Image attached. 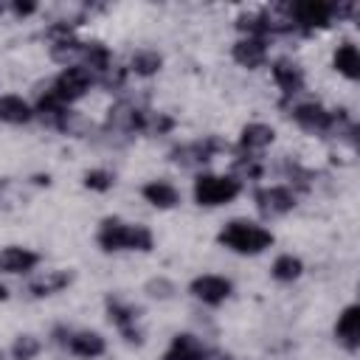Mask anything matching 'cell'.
Returning a JSON list of instances; mask_svg holds the SVG:
<instances>
[{"label": "cell", "instance_id": "1", "mask_svg": "<svg viewBox=\"0 0 360 360\" xmlns=\"http://www.w3.org/2000/svg\"><path fill=\"white\" fill-rule=\"evenodd\" d=\"M98 245L101 250L112 253V250H141V253H149L155 239H152V231L146 225H132V222H124L118 217H107L98 228Z\"/></svg>", "mask_w": 360, "mask_h": 360}, {"label": "cell", "instance_id": "2", "mask_svg": "<svg viewBox=\"0 0 360 360\" xmlns=\"http://www.w3.org/2000/svg\"><path fill=\"white\" fill-rule=\"evenodd\" d=\"M217 242L233 253H242V256H256L262 250H267L273 245V233L256 222H248V219H233L228 222L219 233H217Z\"/></svg>", "mask_w": 360, "mask_h": 360}, {"label": "cell", "instance_id": "3", "mask_svg": "<svg viewBox=\"0 0 360 360\" xmlns=\"http://www.w3.org/2000/svg\"><path fill=\"white\" fill-rule=\"evenodd\" d=\"M242 191V183L236 177H222V174H200L194 180V200L200 205H225L236 200Z\"/></svg>", "mask_w": 360, "mask_h": 360}, {"label": "cell", "instance_id": "4", "mask_svg": "<svg viewBox=\"0 0 360 360\" xmlns=\"http://www.w3.org/2000/svg\"><path fill=\"white\" fill-rule=\"evenodd\" d=\"M225 149H228V143H225V141H219V138L208 135V138H202V141L174 146V149L169 152V160H172V163H177V166H183V169H194V166H200V163H208L217 152H225Z\"/></svg>", "mask_w": 360, "mask_h": 360}, {"label": "cell", "instance_id": "5", "mask_svg": "<svg viewBox=\"0 0 360 360\" xmlns=\"http://www.w3.org/2000/svg\"><path fill=\"white\" fill-rule=\"evenodd\" d=\"M290 17H292V25L301 28V31H315V28H326L332 25V17H335V6L332 3H323V0H301V3H292L290 6Z\"/></svg>", "mask_w": 360, "mask_h": 360}, {"label": "cell", "instance_id": "6", "mask_svg": "<svg viewBox=\"0 0 360 360\" xmlns=\"http://www.w3.org/2000/svg\"><path fill=\"white\" fill-rule=\"evenodd\" d=\"M90 87H93V73H90L84 65H70V68H65V70L53 79V87H51V90H53L65 104H70V101L82 98Z\"/></svg>", "mask_w": 360, "mask_h": 360}, {"label": "cell", "instance_id": "7", "mask_svg": "<svg viewBox=\"0 0 360 360\" xmlns=\"http://www.w3.org/2000/svg\"><path fill=\"white\" fill-rule=\"evenodd\" d=\"M253 200L264 217H281V214H290L295 208V194L287 186H264L253 194Z\"/></svg>", "mask_w": 360, "mask_h": 360}, {"label": "cell", "instance_id": "8", "mask_svg": "<svg viewBox=\"0 0 360 360\" xmlns=\"http://www.w3.org/2000/svg\"><path fill=\"white\" fill-rule=\"evenodd\" d=\"M107 315L118 326V332L124 335L127 343H143V335L138 329V307L124 304L118 298H107Z\"/></svg>", "mask_w": 360, "mask_h": 360}, {"label": "cell", "instance_id": "9", "mask_svg": "<svg viewBox=\"0 0 360 360\" xmlns=\"http://www.w3.org/2000/svg\"><path fill=\"white\" fill-rule=\"evenodd\" d=\"M191 295L197 298V301H202V304H211V307H217V304H222L228 295H231V281L228 278H222V276H197L194 281H191Z\"/></svg>", "mask_w": 360, "mask_h": 360}, {"label": "cell", "instance_id": "10", "mask_svg": "<svg viewBox=\"0 0 360 360\" xmlns=\"http://www.w3.org/2000/svg\"><path fill=\"white\" fill-rule=\"evenodd\" d=\"M292 121L307 132H329L332 112L318 101H304V104L292 107Z\"/></svg>", "mask_w": 360, "mask_h": 360}, {"label": "cell", "instance_id": "11", "mask_svg": "<svg viewBox=\"0 0 360 360\" xmlns=\"http://www.w3.org/2000/svg\"><path fill=\"white\" fill-rule=\"evenodd\" d=\"M270 68H273V82L278 84V90L287 98L290 96H298L304 90V70L292 59H276Z\"/></svg>", "mask_w": 360, "mask_h": 360}, {"label": "cell", "instance_id": "12", "mask_svg": "<svg viewBox=\"0 0 360 360\" xmlns=\"http://www.w3.org/2000/svg\"><path fill=\"white\" fill-rule=\"evenodd\" d=\"M335 335H338V340H340L349 352H357V346H360V307H357V304H349V307L338 315Z\"/></svg>", "mask_w": 360, "mask_h": 360}, {"label": "cell", "instance_id": "13", "mask_svg": "<svg viewBox=\"0 0 360 360\" xmlns=\"http://www.w3.org/2000/svg\"><path fill=\"white\" fill-rule=\"evenodd\" d=\"M233 59L248 68V70H256L267 62V42L264 39H253V37H245L233 45Z\"/></svg>", "mask_w": 360, "mask_h": 360}, {"label": "cell", "instance_id": "14", "mask_svg": "<svg viewBox=\"0 0 360 360\" xmlns=\"http://www.w3.org/2000/svg\"><path fill=\"white\" fill-rule=\"evenodd\" d=\"M65 346L76 354V357H84V360H93V357H101L107 352V340L98 335V332H73Z\"/></svg>", "mask_w": 360, "mask_h": 360}, {"label": "cell", "instance_id": "15", "mask_svg": "<svg viewBox=\"0 0 360 360\" xmlns=\"http://www.w3.org/2000/svg\"><path fill=\"white\" fill-rule=\"evenodd\" d=\"M39 264V253L28 250V248H3L0 250V270L6 273H31Z\"/></svg>", "mask_w": 360, "mask_h": 360}, {"label": "cell", "instance_id": "16", "mask_svg": "<svg viewBox=\"0 0 360 360\" xmlns=\"http://www.w3.org/2000/svg\"><path fill=\"white\" fill-rule=\"evenodd\" d=\"M163 360H208V352L205 346L200 343V338L183 332V335H174L172 346L166 349Z\"/></svg>", "mask_w": 360, "mask_h": 360}, {"label": "cell", "instance_id": "17", "mask_svg": "<svg viewBox=\"0 0 360 360\" xmlns=\"http://www.w3.org/2000/svg\"><path fill=\"white\" fill-rule=\"evenodd\" d=\"M273 141H276V129H273L270 124H262V121L245 124L242 132H239V146H242L245 152H262V149H267Z\"/></svg>", "mask_w": 360, "mask_h": 360}, {"label": "cell", "instance_id": "18", "mask_svg": "<svg viewBox=\"0 0 360 360\" xmlns=\"http://www.w3.org/2000/svg\"><path fill=\"white\" fill-rule=\"evenodd\" d=\"M141 194H143V200L152 202L155 208H174V205L180 202V191H177L172 183H166V180H152V183H146V186L141 188Z\"/></svg>", "mask_w": 360, "mask_h": 360}, {"label": "cell", "instance_id": "19", "mask_svg": "<svg viewBox=\"0 0 360 360\" xmlns=\"http://www.w3.org/2000/svg\"><path fill=\"white\" fill-rule=\"evenodd\" d=\"M332 65H335V70L340 73V76H346V79H360V51H357V45L354 42H343V45H338V51H335V56H332Z\"/></svg>", "mask_w": 360, "mask_h": 360}, {"label": "cell", "instance_id": "20", "mask_svg": "<svg viewBox=\"0 0 360 360\" xmlns=\"http://www.w3.org/2000/svg\"><path fill=\"white\" fill-rule=\"evenodd\" d=\"M31 118H34V110L25 98L11 96V93L0 96V121L3 124H25Z\"/></svg>", "mask_w": 360, "mask_h": 360}, {"label": "cell", "instance_id": "21", "mask_svg": "<svg viewBox=\"0 0 360 360\" xmlns=\"http://www.w3.org/2000/svg\"><path fill=\"white\" fill-rule=\"evenodd\" d=\"M70 281H73V276H70L68 270H48V273H45V276H39L37 281H31L28 292H31L34 298H42V295H53V292L65 290Z\"/></svg>", "mask_w": 360, "mask_h": 360}, {"label": "cell", "instance_id": "22", "mask_svg": "<svg viewBox=\"0 0 360 360\" xmlns=\"http://www.w3.org/2000/svg\"><path fill=\"white\" fill-rule=\"evenodd\" d=\"M82 59H84V68L87 70H98V73H107L112 68V53L104 42H84V51H82Z\"/></svg>", "mask_w": 360, "mask_h": 360}, {"label": "cell", "instance_id": "23", "mask_svg": "<svg viewBox=\"0 0 360 360\" xmlns=\"http://www.w3.org/2000/svg\"><path fill=\"white\" fill-rule=\"evenodd\" d=\"M160 68H163V56L158 51H152V48H141L129 59V70L135 76H155Z\"/></svg>", "mask_w": 360, "mask_h": 360}, {"label": "cell", "instance_id": "24", "mask_svg": "<svg viewBox=\"0 0 360 360\" xmlns=\"http://www.w3.org/2000/svg\"><path fill=\"white\" fill-rule=\"evenodd\" d=\"M84 51V42H79L76 37H62V39H51V56L56 62H62L65 68L73 65V59H79Z\"/></svg>", "mask_w": 360, "mask_h": 360}, {"label": "cell", "instance_id": "25", "mask_svg": "<svg viewBox=\"0 0 360 360\" xmlns=\"http://www.w3.org/2000/svg\"><path fill=\"white\" fill-rule=\"evenodd\" d=\"M236 28L253 39H264L270 34L267 28V20H264V11H248V14H239L236 17Z\"/></svg>", "mask_w": 360, "mask_h": 360}, {"label": "cell", "instance_id": "26", "mask_svg": "<svg viewBox=\"0 0 360 360\" xmlns=\"http://www.w3.org/2000/svg\"><path fill=\"white\" fill-rule=\"evenodd\" d=\"M270 270H273V278H278V281H295L304 273V262L292 253H281Z\"/></svg>", "mask_w": 360, "mask_h": 360}, {"label": "cell", "instance_id": "27", "mask_svg": "<svg viewBox=\"0 0 360 360\" xmlns=\"http://www.w3.org/2000/svg\"><path fill=\"white\" fill-rule=\"evenodd\" d=\"M39 352H42V343H39L34 335H20V338L11 343V357H14V360H34Z\"/></svg>", "mask_w": 360, "mask_h": 360}, {"label": "cell", "instance_id": "28", "mask_svg": "<svg viewBox=\"0 0 360 360\" xmlns=\"http://www.w3.org/2000/svg\"><path fill=\"white\" fill-rule=\"evenodd\" d=\"M112 183H115V177L107 169H90V172H84V186L90 191H110Z\"/></svg>", "mask_w": 360, "mask_h": 360}, {"label": "cell", "instance_id": "29", "mask_svg": "<svg viewBox=\"0 0 360 360\" xmlns=\"http://www.w3.org/2000/svg\"><path fill=\"white\" fill-rule=\"evenodd\" d=\"M174 127V118L166 115V112H149L146 115V132H155V135H163Z\"/></svg>", "mask_w": 360, "mask_h": 360}, {"label": "cell", "instance_id": "30", "mask_svg": "<svg viewBox=\"0 0 360 360\" xmlns=\"http://www.w3.org/2000/svg\"><path fill=\"white\" fill-rule=\"evenodd\" d=\"M146 292H149L152 298H172V295H174V284H172L169 278L158 276V278H149V281H146Z\"/></svg>", "mask_w": 360, "mask_h": 360}, {"label": "cell", "instance_id": "31", "mask_svg": "<svg viewBox=\"0 0 360 360\" xmlns=\"http://www.w3.org/2000/svg\"><path fill=\"white\" fill-rule=\"evenodd\" d=\"M124 79H127V70L124 68H110L104 76H101V84L107 90H121L124 87Z\"/></svg>", "mask_w": 360, "mask_h": 360}, {"label": "cell", "instance_id": "32", "mask_svg": "<svg viewBox=\"0 0 360 360\" xmlns=\"http://www.w3.org/2000/svg\"><path fill=\"white\" fill-rule=\"evenodd\" d=\"M233 169L239 172V174H245V177H250V180H256V177H262V163L256 160V158H242V160H236L233 163Z\"/></svg>", "mask_w": 360, "mask_h": 360}, {"label": "cell", "instance_id": "33", "mask_svg": "<svg viewBox=\"0 0 360 360\" xmlns=\"http://www.w3.org/2000/svg\"><path fill=\"white\" fill-rule=\"evenodd\" d=\"M11 11H14L17 17H28V14H34V11H37V3H14V6H11Z\"/></svg>", "mask_w": 360, "mask_h": 360}, {"label": "cell", "instance_id": "34", "mask_svg": "<svg viewBox=\"0 0 360 360\" xmlns=\"http://www.w3.org/2000/svg\"><path fill=\"white\" fill-rule=\"evenodd\" d=\"M34 180H37V183H39V186H48V183H51V177H48V174H37V177H34Z\"/></svg>", "mask_w": 360, "mask_h": 360}, {"label": "cell", "instance_id": "35", "mask_svg": "<svg viewBox=\"0 0 360 360\" xmlns=\"http://www.w3.org/2000/svg\"><path fill=\"white\" fill-rule=\"evenodd\" d=\"M6 298H8V290H6L3 284H0V301H6Z\"/></svg>", "mask_w": 360, "mask_h": 360}, {"label": "cell", "instance_id": "36", "mask_svg": "<svg viewBox=\"0 0 360 360\" xmlns=\"http://www.w3.org/2000/svg\"><path fill=\"white\" fill-rule=\"evenodd\" d=\"M0 14H3V3H0Z\"/></svg>", "mask_w": 360, "mask_h": 360}, {"label": "cell", "instance_id": "37", "mask_svg": "<svg viewBox=\"0 0 360 360\" xmlns=\"http://www.w3.org/2000/svg\"><path fill=\"white\" fill-rule=\"evenodd\" d=\"M0 360H3V357H0Z\"/></svg>", "mask_w": 360, "mask_h": 360}]
</instances>
